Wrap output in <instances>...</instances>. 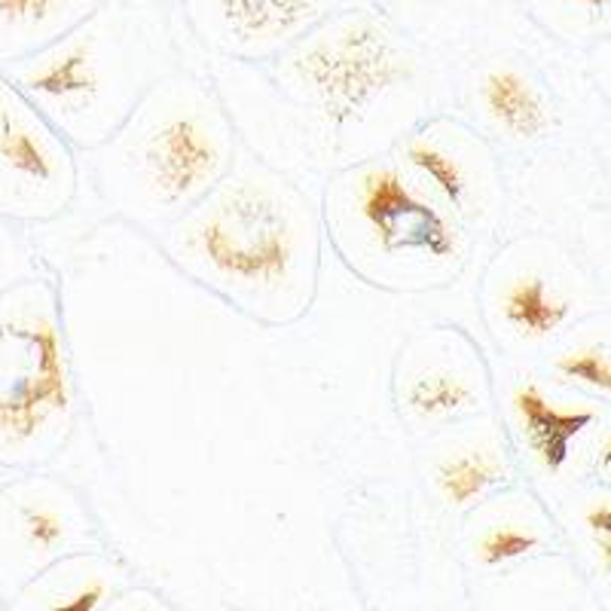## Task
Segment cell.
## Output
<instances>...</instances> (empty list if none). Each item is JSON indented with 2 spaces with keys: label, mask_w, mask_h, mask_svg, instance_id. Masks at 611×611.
Listing matches in <instances>:
<instances>
[{
  "label": "cell",
  "mask_w": 611,
  "mask_h": 611,
  "mask_svg": "<svg viewBox=\"0 0 611 611\" xmlns=\"http://www.w3.org/2000/svg\"><path fill=\"white\" fill-rule=\"evenodd\" d=\"M468 111L474 123L508 141H532L551 126V111L539 87L514 65H486L471 77Z\"/></svg>",
  "instance_id": "obj_11"
},
{
  "label": "cell",
  "mask_w": 611,
  "mask_h": 611,
  "mask_svg": "<svg viewBox=\"0 0 611 611\" xmlns=\"http://www.w3.org/2000/svg\"><path fill=\"white\" fill-rule=\"evenodd\" d=\"M199 44L227 61L263 65L346 0H177Z\"/></svg>",
  "instance_id": "obj_9"
},
{
  "label": "cell",
  "mask_w": 611,
  "mask_h": 611,
  "mask_svg": "<svg viewBox=\"0 0 611 611\" xmlns=\"http://www.w3.org/2000/svg\"><path fill=\"white\" fill-rule=\"evenodd\" d=\"M404 419L416 428H459L481 410L477 355L459 334L440 336L428 355H413L397 379Z\"/></svg>",
  "instance_id": "obj_10"
},
{
  "label": "cell",
  "mask_w": 611,
  "mask_h": 611,
  "mask_svg": "<svg viewBox=\"0 0 611 611\" xmlns=\"http://www.w3.org/2000/svg\"><path fill=\"white\" fill-rule=\"evenodd\" d=\"M104 590L102 584H92L89 590H83V593H77V597L71 599V602H61V606H53L49 611H92L99 602H102Z\"/></svg>",
  "instance_id": "obj_21"
},
{
  "label": "cell",
  "mask_w": 611,
  "mask_h": 611,
  "mask_svg": "<svg viewBox=\"0 0 611 611\" xmlns=\"http://www.w3.org/2000/svg\"><path fill=\"white\" fill-rule=\"evenodd\" d=\"M539 544L535 535H526L514 526H498V529H489L486 535L477 544V556H481L486 566H498L502 560H510V556H520V553L532 551Z\"/></svg>",
  "instance_id": "obj_19"
},
{
  "label": "cell",
  "mask_w": 611,
  "mask_h": 611,
  "mask_svg": "<svg viewBox=\"0 0 611 611\" xmlns=\"http://www.w3.org/2000/svg\"><path fill=\"white\" fill-rule=\"evenodd\" d=\"M508 462L493 440L477 437V431L452 437L443 450L437 452L431 477L440 498L450 508H468L481 502L483 495L508 481Z\"/></svg>",
  "instance_id": "obj_14"
},
{
  "label": "cell",
  "mask_w": 611,
  "mask_h": 611,
  "mask_svg": "<svg viewBox=\"0 0 611 611\" xmlns=\"http://www.w3.org/2000/svg\"><path fill=\"white\" fill-rule=\"evenodd\" d=\"M392 153L477 239L495 205L493 157L486 153L477 126L443 114L425 117L392 147Z\"/></svg>",
  "instance_id": "obj_8"
},
{
  "label": "cell",
  "mask_w": 611,
  "mask_h": 611,
  "mask_svg": "<svg viewBox=\"0 0 611 611\" xmlns=\"http://www.w3.org/2000/svg\"><path fill=\"white\" fill-rule=\"evenodd\" d=\"M157 242L230 309L285 327L315 303L327 235L312 193L247 150L203 203L157 230Z\"/></svg>",
  "instance_id": "obj_2"
},
{
  "label": "cell",
  "mask_w": 611,
  "mask_h": 611,
  "mask_svg": "<svg viewBox=\"0 0 611 611\" xmlns=\"http://www.w3.org/2000/svg\"><path fill=\"white\" fill-rule=\"evenodd\" d=\"M215 89L251 153L285 172H336L431 117L435 68L389 15L346 3L276 59H218Z\"/></svg>",
  "instance_id": "obj_1"
},
{
  "label": "cell",
  "mask_w": 611,
  "mask_h": 611,
  "mask_svg": "<svg viewBox=\"0 0 611 611\" xmlns=\"http://www.w3.org/2000/svg\"><path fill=\"white\" fill-rule=\"evenodd\" d=\"M177 65L175 41L153 7L104 0L87 22L0 71L83 157L126 123Z\"/></svg>",
  "instance_id": "obj_4"
},
{
  "label": "cell",
  "mask_w": 611,
  "mask_h": 611,
  "mask_svg": "<svg viewBox=\"0 0 611 611\" xmlns=\"http://www.w3.org/2000/svg\"><path fill=\"white\" fill-rule=\"evenodd\" d=\"M556 370L566 379H578V382H587L593 389L611 392V361L599 349L572 351V355L556 361Z\"/></svg>",
  "instance_id": "obj_18"
},
{
  "label": "cell",
  "mask_w": 611,
  "mask_h": 611,
  "mask_svg": "<svg viewBox=\"0 0 611 611\" xmlns=\"http://www.w3.org/2000/svg\"><path fill=\"white\" fill-rule=\"evenodd\" d=\"M321 220L339 261L382 291L447 288L462 276L474 247V235L392 150L336 169Z\"/></svg>",
  "instance_id": "obj_5"
},
{
  "label": "cell",
  "mask_w": 611,
  "mask_h": 611,
  "mask_svg": "<svg viewBox=\"0 0 611 611\" xmlns=\"http://www.w3.org/2000/svg\"><path fill=\"white\" fill-rule=\"evenodd\" d=\"M80 187V153L0 71V218L49 227L71 211Z\"/></svg>",
  "instance_id": "obj_7"
},
{
  "label": "cell",
  "mask_w": 611,
  "mask_h": 611,
  "mask_svg": "<svg viewBox=\"0 0 611 611\" xmlns=\"http://www.w3.org/2000/svg\"><path fill=\"white\" fill-rule=\"evenodd\" d=\"M498 315L510 334L523 339L551 336L568 315L566 300H553L541 276H517L498 291Z\"/></svg>",
  "instance_id": "obj_15"
},
{
  "label": "cell",
  "mask_w": 611,
  "mask_h": 611,
  "mask_svg": "<svg viewBox=\"0 0 611 611\" xmlns=\"http://www.w3.org/2000/svg\"><path fill=\"white\" fill-rule=\"evenodd\" d=\"M517 431L526 450L544 471H560L568 462L572 440L593 423L590 410H560L544 397L535 382L517 385L508 397Z\"/></svg>",
  "instance_id": "obj_13"
},
{
  "label": "cell",
  "mask_w": 611,
  "mask_h": 611,
  "mask_svg": "<svg viewBox=\"0 0 611 611\" xmlns=\"http://www.w3.org/2000/svg\"><path fill=\"white\" fill-rule=\"evenodd\" d=\"M526 13L553 31L597 34L611 28V0H520Z\"/></svg>",
  "instance_id": "obj_16"
},
{
  "label": "cell",
  "mask_w": 611,
  "mask_h": 611,
  "mask_svg": "<svg viewBox=\"0 0 611 611\" xmlns=\"http://www.w3.org/2000/svg\"><path fill=\"white\" fill-rule=\"evenodd\" d=\"M587 526L593 529V535L602 544V553H606V566L611 572V510L609 508H593L587 514Z\"/></svg>",
  "instance_id": "obj_20"
},
{
  "label": "cell",
  "mask_w": 611,
  "mask_h": 611,
  "mask_svg": "<svg viewBox=\"0 0 611 611\" xmlns=\"http://www.w3.org/2000/svg\"><path fill=\"white\" fill-rule=\"evenodd\" d=\"M104 0H0V65L44 49L87 22Z\"/></svg>",
  "instance_id": "obj_12"
},
{
  "label": "cell",
  "mask_w": 611,
  "mask_h": 611,
  "mask_svg": "<svg viewBox=\"0 0 611 611\" xmlns=\"http://www.w3.org/2000/svg\"><path fill=\"white\" fill-rule=\"evenodd\" d=\"M80 423L65 303L49 273L0 293V471L49 468Z\"/></svg>",
  "instance_id": "obj_6"
},
{
  "label": "cell",
  "mask_w": 611,
  "mask_h": 611,
  "mask_svg": "<svg viewBox=\"0 0 611 611\" xmlns=\"http://www.w3.org/2000/svg\"><path fill=\"white\" fill-rule=\"evenodd\" d=\"M44 269L46 266L37 254L31 230L0 218V293H7L13 285Z\"/></svg>",
  "instance_id": "obj_17"
},
{
  "label": "cell",
  "mask_w": 611,
  "mask_h": 611,
  "mask_svg": "<svg viewBox=\"0 0 611 611\" xmlns=\"http://www.w3.org/2000/svg\"><path fill=\"white\" fill-rule=\"evenodd\" d=\"M239 153V131L215 83L175 68L83 157L99 199L117 218L157 233L203 203Z\"/></svg>",
  "instance_id": "obj_3"
},
{
  "label": "cell",
  "mask_w": 611,
  "mask_h": 611,
  "mask_svg": "<svg viewBox=\"0 0 611 611\" xmlns=\"http://www.w3.org/2000/svg\"><path fill=\"white\" fill-rule=\"evenodd\" d=\"M602 465H606V468L611 465V443H609V447H606V456H602Z\"/></svg>",
  "instance_id": "obj_22"
}]
</instances>
